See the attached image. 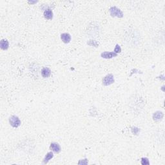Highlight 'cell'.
<instances>
[{"label":"cell","instance_id":"5bb4252c","mask_svg":"<svg viewBox=\"0 0 165 165\" xmlns=\"http://www.w3.org/2000/svg\"><path fill=\"white\" fill-rule=\"evenodd\" d=\"M139 132V129H137V128L134 127V128H132V132L133 134H135V135H136V134H137Z\"/></svg>","mask_w":165,"mask_h":165},{"label":"cell","instance_id":"6da1fadb","mask_svg":"<svg viewBox=\"0 0 165 165\" xmlns=\"http://www.w3.org/2000/svg\"><path fill=\"white\" fill-rule=\"evenodd\" d=\"M10 125L14 128H17L21 125V121L20 120L18 117L16 115H12L9 118Z\"/></svg>","mask_w":165,"mask_h":165},{"label":"cell","instance_id":"ba28073f","mask_svg":"<svg viewBox=\"0 0 165 165\" xmlns=\"http://www.w3.org/2000/svg\"><path fill=\"white\" fill-rule=\"evenodd\" d=\"M0 47H1V49H2V50H7V49H8V47H9V43H8V41L7 39H2L1 41H0Z\"/></svg>","mask_w":165,"mask_h":165},{"label":"cell","instance_id":"277c9868","mask_svg":"<svg viewBox=\"0 0 165 165\" xmlns=\"http://www.w3.org/2000/svg\"><path fill=\"white\" fill-rule=\"evenodd\" d=\"M101 57L105 59H111V58L116 57L117 54H115L114 52H104L101 54Z\"/></svg>","mask_w":165,"mask_h":165},{"label":"cell","instance_id":"7a4b0ae2","mask_svg":"<svg viewBox=\"0 0 165 165\" xmlns=\"http://www.w3.org/2000/svg\"><path fill=\"white\" fill-rule=\"evenodd\" d=\"M110 13L112 17H123V14L122 11L116 7H112L110 8Z\"/></svg>","mask_w":165,"mask_h":165},{"label":"cell","instance_id":"3957f363","mask_svg":"<svg viewBox=\"0 0 165 165\" xmlns=\"http://www.w3.org/2000/svg\"><path fill=\"white\" fill-rule=\"evenodd\" d=\"M114 82V76L112 74H108L105 76L104 79H103V84L105 86L110 85Z\"/></svg>","mask_w":165,"mask_h":165},{"label":"cell","instance_id":"8fae6325","mask_svg":"<svg viewBox=\"0 0 165 165\" xmlns=\"http://www.w3.org/2000/svg\"><path fill=\"white\" fill-rule=\"evenodd\" d=\"M53 157H54V154H53V153L52 152H49V153H47V154L46 155V156H45V159H44L43 160V162L45 164H47L48 162H49V161H50L51 159L53 158Z\"/></svg>","mask_w":165,"mask_h":165},{"label":"cell","instance_id":"9a60e30c","mask_svg":"<svg viewBox=\"0 0 165 165\" xmlns=\"http://www.w3.org/2000/svg\"><path fill=\"white\" fill-rule=\"evenodd\" d=\"M78 163L79 164H88V161H87V159L81 160Z\"/></svg>","mask_w":165,"mask_h":165},{"label":"cell","instance_id":"7c38bea8","mask_svg":"<svg viewBox=\"0 0 165 165\" xmlns=\"http://www.w3.org/2000/svg\"><path fill=\"white\" fill-rule=\"evenodd\" d=\"M141 164L143 165H146V164H150L149 160H148V158H142L141 159Z\"/></svg>","mask_w":165,"mask_h":165},{"label":"cell","instance_id":"5b68a950","mask_svg":"<svg viewBox=\"0 0 165 165\" xmlns=\"http://www.w3.org/2000/svg\"><path fill=\"white\" fill-rule=\"evenodd\" d=\"M50 150L56 153H58L61 152V146L58 143H52L50 146Z\"/></svg>","mask_w":165,"mask_h":165},{"label":"cell","instance_id":"4fadbf2b","mask_svg":"<svg viewBox=\"0 0 165 165\" xmlns=\"http://www.w3.org/2000/svg\"><path fill=\"white\" fill-rule=\"evenodd\" d=\"M121 52V47L119 46V45H117V44L116 46H115V49H114V52H115V54H117L118 53H120Z\"/></svg>","mask_w":165,"mask_h":165},{"label":"cell","instance_id":"30bf717a","mask_svg":"<svg viewBox=\"0 0 165 165\" xmlns=\"http://www.w3.org/2000/svg\"><path fill=\"white\" fill-rule=\"evenodd\" d=\"M41 74H42L43 77H45V78L49 77L51 75V71H50V70L49 68L45 67V68H43L42 70H41Z\"/></svg>","mask_w":165,"mask_h":165},{"label":"cell","instance_id":"52a82bcc","mask_svg":"<svg viewBox=\"0 0 165 165\" xmlns=\"http://www.w3.org/2000/svg\"><path fill=\"white\" fill-rule=\"evenodd\" d=\"M163 113L162 112L157 111L155 112L153 115V119L155 121H159L163 118Z\"/></svg>","mask_w":165,"mask_h":165},{"label":"cell","instance_id":"9c48e42d","mask_svg":"<svg viewBox=\"0 0 165 165\" xmlns=\"http://www.w3.org/2000/svg\"><path fill=\"white\" fill-rule=\"evenodd\" d=\"M44 17L47 20H52L53 18V12L51 9H46L44 12Z\"/></svg>","mask_w":165,"mask_h":165},{"label":"cell","instance_id":"8992f818","mask_svg":"<svg viewBox=\"0 0 165 165\" xmlns=\"http://www.w3.org/2000/svg\"><path fill=\"white\" fill-rule=\"evenodd\" d=\"M61 39L65 43H68L71 41V36L68 33H63L61 35Z\"/></svg>","mask_w":165,"mask_h":165}]
</instances>
